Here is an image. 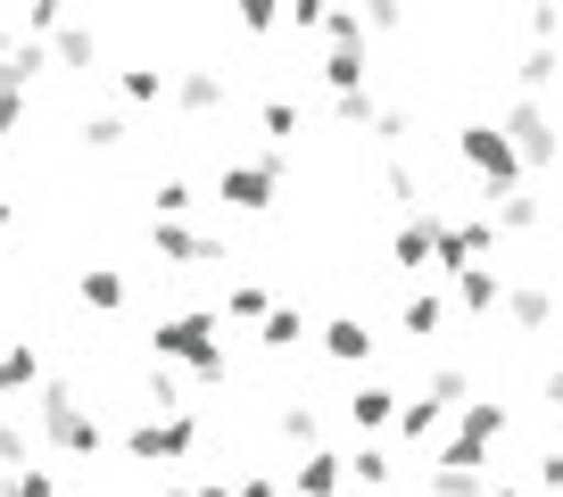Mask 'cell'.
<instances>
[{
  "mask_svg": "<svg viewBox=\"0 0 563 497\" xmlns=\"http://www.w3.org/2000/svg\"><path fill=\"white\" fill-rule=\"evenodd\" d=\"M150 356H158V365H183L191 382H224V373H232L224 316H208V307H191V316H158V323H150Z\"/></svg>",
  "mask_w": 563,
  "mask_h": 497,
  "instance_id": "1",
  "label": "cell"
},
{
  "mask_svg": "<svg viewBox=\"0 0 563 497\" xmlns=\"http://www.w3.org/2000/svg\"><path fill=\"white\" fill-rule=\"evenodd\" d=\"M34 440L51 448V456H100V415H91V398L75 390V382H42L34 390Z\"/></svg>",
  "mask_w": 563,
  "mask_h": 497,
  "instance_id": "2",
  "label": "cell"
},
{
  "mask_svg": "<svg viewBox=\"0 0 563 497\" xmlns=\"http://www.w3.org/2000/svg\"><path fill=\"white\" fill-rule=\"evenodd\" d=\"M506 423H514L506 398H473V407L456 415V431L440 440V456H431V464H448V473H489V448L506 440Z\"/></svg>",
  "mask_w": 563,
  "mask_h": 497,
  "instance_id": "3",
  "label": "cell"
},
{
  "mask_svg": "<svg viewBox=\"0 0 563 497\" xmlns=\"http://www.w3.org/2000/svg\"><path fill=\"white\" fill-rule=\"evenodd\" d=\"M282 166H290V150H257V158L216 166V199H224L232 216H265L274 191H282Z\"/></svg>",
  "mask_w": 563,
  "mask_h": 497,
  "instance_id": "4",
  "label": "cell"
},
{
  "mask_svg": "<svg viewBox=\"0 0 563 497\" xmlns=\"http://www.w3.org/2000/svg\"><path fill=\"white\" fill-rule=\"evenodd\" d=\"M456 158L473 166V175L489 183L497 199H506L514 183H522V150L506 142V124H456Z\"/></svg>",
  "mask_w": 563,
  "mask_h": 497,
  "instance_id": "5",
  "label": "cell"
},
{
  "mask_svg": "<svg viewBox=\"0 0 563 497\" xmlns=\"http://www.w3.org/2000/svg\"><path fill=\"white\" fill-rule=\"evenodd\" d=\"M117 448H124V464H183L199 448V415H141Z\"/></svg>",
  "mask_w": 563,
  "mask_h": 497,
  "instance_id": "6",
  "label": "cell"
},
{
  "mask_svg": "<svg viewBox=\"0 0 563 497\" xmlns=\"http://www.w3.org/2000/svg\"><path fill=\"white\" fill-rule=\"evenodd\" d=\"M497 241H506V232H497V216H448V232H440V266H431V274H448V283H456V274L489 266Z\"/></svg>",
  "mask_w": 563,
  "mask_h": 497,
  "instance_id": "7",
  "label": "cell"
},
{
  "mask_svg": "<svg viewBox=\"0 0 563 497\" xmlns=\"http://www.w3.org/2000/svg\"><path fill=\"white\" fill-rule=\"evenodd\" d=\"M440 232H448V216H398V232H389V266L398 274H431L440 266Z\"/></svg>",
  "mask_w": 563,
  "mask_h": 497,
  "instance_id": "8",
  "label": "cell"
},
{
  "mask_svg": "<svg viewBox=\"0 0 563 497\" xmlns=\"http://www.w3.org/2000/svg\"><path fill=\"white\" fill-rule=\"evenodd\" d=\"M150 248H158L166 266H216V257H224V232H208V224H166V216H150Z\"/></svg>",
  "mask_w": 563,
  "mask_h": 497,
  "instance_id": "9",
  "label": "cell"
},
{
  "mask_svg": "<svg viewBox=\"0 0 563 497\" xmlns=\"http://www.w3.org/2000/svg\"><path fill=\"white\" fill-rule=\"evenodd\" d=\"M506 142L522 150V166H555V117H547V100H514L506 108Z\"/></svg>",
  "mask_w": 563,
  "mask_h": 497,
  "instance_id": "10",
  "label": "cell"
},
{
  "mask_svg": "<svg viewBox=\"0 0 563 497\" xmlns=\"http://www.w3.org/2000/svg\"><path fill=\"white\" fill-rule=\"evenodd\" d=\"M290 489H299V497H340V489H349V456H332V448H307V456L290 464Z\"/></svg>",
  "mask_w": 563,
  "mask_h": 497,
  "instance_id": "11",
  "label": "cell"
},
{
  "mask_svg": "<svg viewBox=\"0 0 563 497\" xmlns=\"http://www.w3.org/2000/svg\"><path fill=\"white\" fill-rule=\"evenodd\" d=\"M448 307H456V316H489V307H506V274H497V266L456 274V283H448Z\"/></svg>",
  "mask_w": 563,
  "mask_h": 497,
  "instance_id": "12",
  "label": "cell"
},
{
  "mask_svg": "<svg viewBox=\"0 0 563 497\" xmlns=\"http://www.w3.org/2000/svg\"><path fill=\"white\" fill-rule=\"evenodd\" d=\"M398 407H406V390H389V382H356L349 423L356 431H398Z\"/></svg>",
  "mask_w": 563,
  "mask_h": 497,
  "instance_id": "13",
  "label": "cell"
},
{
  "mask_svg": "<svg viewBox=\"0 0 563 497\" xmlns=\"http://www.w3.org/2000/svg\"><path fill=\"white\" fill-rule=\"evenodd\" d=\"M224 100H232V91H224V75H216V67H183L175 75V108H183V117H216Z\"/></svg>",
  "mask_w": 563,
  "mask_h": 497,
  "instance_id": "14",
  "label": "cell"
},
{
  "mask_svg": "<svg viewBox=\"0 0 563 497\" xmlns=\"http://www.w3.org/2000/svg\"><path fill=\"white\" fill-rule=\"evenodd\" d=\"M42 390V349L34 340H0V398H25Z\"/></svg>",
  "mask_w": 563,
  "mask_h": 497,
  "instance_id": "15",
  "label": "cell"
},
{
  "mask_svg": "<svg viewBox=\"0 0 563 497\" xmlns=\"http://www.w3.org/2000/svg\"><path fill=\"white\" fill-rule=\"evenodd\" d=\"M448 316H456V307L440 299V290L422 283V290H406V307H398V332H415V340H431V332H448Z\"/></svg>",
  "mask_w": 563,
  "mask_h": 497,
  "instance_id": "16",
  "label": "cell"
},
{
  "mask_svg": "<svg viewBox=\"0 0 563 497\" xmlns=\"http://www.w3.org/2000/svg\"><path fill=\"white\" fill-rule=\"evenodd\" d=\"M307 332H316V323H307V307L290 299V307H274V316L257 323V349H265V356H290V349H299Z\"/></svg>",
  "mask_w": 563,
  "mask_h": 497,
  "instance_id": "17",
  "label": "cell"
},
{
  "mask_svg": "<svg viewBox=\"0 0 563 497\" xmlns=\"http://www.w3.org/2000/svg\"><path fill=\"white\" fill-rule=\"evenodd\" d=\"M117 91H124V108H158V100H175V84H166V67H150V58H133V67H117Z\"/></svg>",
  "mask_w": 563,
  "mask_h": 497,
  "instance_id": "18",
  "label": "cell"
},
{
  "mask_svg": "<svg viewBox=\"0 0 563 497\" xmlns=\"http://www.w3.org/2000/svg\"><path fill=\"white\" fill-rule=\"evenodd\" d=\"M323 356H332V365H365V356H373L365 316H332V323H323Z\"/></svg>",
  "mask_w": 563,
  "mask_h": 497,
  "instance_id": "19",
  "label": "cell"
},
{
  "mask_svg": "<svg viewBox=\"0 0 563 497\" xmlns=\"http://www.w3.org/2000/svg\"><path fill=\"white\" fill-rule=\"evenodd\" d=\"M323 84H332V100H349V91H365V67H373V51H332V42H323Z\"/></svg>",
  "mask_w": 563,
  "mask_h": 497,
  "instance_id": "20",
  "label": "cell"
},
{
  "mask_svg": "<svg viewBox=\"0 0 563 497\" xmlns=\"http://www.w3.org/2000/svg\"><path fill=\"white\" fill-rule=\"evenodd\" d=\"M75 299H84V307H100V316H117V307L133 299V290H124V274H117V266H84V274H75Z\"/></svg>",
  "mask_w": 563,
  "mask_h": 497,
  "instance_id": "21",
  "label": "cell"
},
{
  "mask_svg": "<svg viewBox=\"0 0 563 497\" xmlns=\"http://www.w3.org/2000/svg\"><path fill=\"white\" fill-rule=\"evenodd\" d=\"M440 423H448V407H431V398H406L398 407V440L406 448H440Z\"/></svg>",
  "mask_w": 563,
  "mask_h": 497,
  "instance_id": "22",
  "label": "cell"
},
{
  "mask_svg": "<svg viewBox=\"0 0 563 497\" xmlns=\"http://www.w3.org/2000/svg\"><path fill=\"white\" fill-rule=\"evenodd\" d=\"M506 316L522 323V332H547V323H555V290H547V283H522V290H506Z\"/></svg>",
  "mask_w": 563,
  "mask_h": 497,
  "instance_id": "23",
  "label": "cell"
},
{
  "mask_svg": "<svg viewBox=\"0 0 563 497\" xmlns=\"http://www.w3.org/2000/svg\"><path fill=\"white\" fill-rule=\"evenodd\" d=\"M422 398H431V407H473V373H464V365H440V373H431V382H422Z\"/></svg>",
  "mask_w": 563,
  "mask_h": 497,
  "instance_id": "24",
  "label": "cell"
},
{
  "mask_svg": "<svg viewBox=\"0 0 563 497\" xmlns=\"http://www.w3.org/2000/svg\"><path fill=\"white\" fill-rule=\"evenodd\" d=\"M422 489H431V497H489V473H448V464H422Z\"/></svg>",
  "mask_w": 563,
  "mask_h": 497,
  "instance_id": "25",
  "label": "cell"
},
{
  "mask_svg": "<svg viewBox=\"0 0 563 497\" xmlns=\"http://www.w3.org/2000/svg\"><path fill=\"white\" fill-rule=\"evenodd\" d=\"M389 473H398V464H389V448H356V456H349V489H389Z\"/></svg>",
  "mask_w": 563,
  "mask_h": 497,
  "instance_id": "26",
  "label": "cell"
},
{
  "mask_svg": "<svg viewBox=\"0 0 563 497\" xmlns=\"http://www.w3.org/2000/svg\"><path fill=\"white\" fill-rule=\"evenodd\" d=\"M224 316L232 323H265V316H274V290H265V283H232L224 290Z\"/></svg>",
  "mask_w": 563,
  "mask_h": 497,
  "instance_id": "27",
  "label": "cell"
},
{
  "mask_svg": "<svg viewBox=\"0 0 563 497\" xmlns=\"http://www.w3.org/2000/svg\"><path fill=\"white\" fill-rule=\"evenodd\" d=\"M91 58H100V42H91V25H67V34L51 42V67H75V75H84Z\"/></svg>",
  "mask_w": 563,
  "mask_h": 497,
  "instance_id": "28",
  "label": "cell"
},
{
  "mask_svg": "<svg viewBox=\"0 0 563 497\" xmlns=\"http://www.w3.org/2000/svg\"><path fill=\"white\" fill-rule=\"evenodd\" d=\"M274 431H282L290 448H299V456H307V448H323V423H316V407H282V415H274Z\"/></svg>",
  "mask_w": 563,
  "mask_h": 497,
  "instance_id": "29",
  "label": "cell"
},
{
  "mask_svg": "<svg viewBox=\"0 0 563 497\" xmlns=\"http://www.w3.org/2000/svg\"><path fill=\"white\" fill-rule=\"evenodd\" d=\"M150 199H158L166 224H191V208H199V191H191L183 175H158V191H150Z\"/></svg>",
  "mask_w": 563,
  "mask_h": 497,
  "instance_id": "30",
  "label": "cell"
},
{
  "mask_svg": "<svg viewBox=\"0 0 563 497\" xmlns=\"http://www.w3.org/2000/svg\"><path fill=\"white\" fill-rule=\"evenodd\" d=\"M257 124H265V150H290V133H299V100H265Z\"/></svg>",
  "mask_w": 563,
  "mask_h": 497,
  "instance_id": "31",
  "label": "cell"
},
{
  "mask_svg": "<svg viewBox=\"0 0 563 497\" xmlns=\"http://www.w3.org/2000/svg\"><path fill=\"white\" fill-rule=\"evenodd\" d=\"M323 42H332V51H365V9H332V18H323Z\"/></svg>",
  "mask_w": 563,
  "mask_h": 497,
  "instance_id": "32",
  "label": "cell"
},
{
  "mask_svg": "<svg viewBox=\"0 0 563 497\" xmlns=\"http://www.w3.org/2000/svg\"><path fill=\"white\" fill-rule=\"evenodd\" d=\"M514 84H522V100H539V91L555 84V51H522V67H514Z\"/></svg>",
  "mask_w": 563,
  "mask_h": 497,
  "instance_id": "33",
  "label": "cell"
},
{
  "mask_svg": "<svg viewBox=\"0 0 563 497\" xmlns=\"http://www.w3.org/2000/svg\"><path fill=\"white\" fill-rule=\"evenodd\" d=\"M84 150H124V117L117 108H91L84 117Z\"/></svg>",
  "mask_w": 563,
  "mask_h": 497,
  "instance_id": "34",
  "label": "cell"
},
{
  "mask_svg": "<svg viewBox=\"0 0 563 497\" xmlns=\"http://www.w3.org/2000/svg\"><path fill=\"white\" fill-rule=\"evenodd\" d=\"M332 117L349 124V133H373V124H382V100H373V91H349V100H332Z\"/></svg>",
  "mask_w": 563,
  "mask_h": 497,
  "instance_id": "35",
  "label": "cell"
},
{
  "mask_svg": "<svg viewBox=\"0 0 563 497\" xmlns=\"http://www.w3.org/2000/svg\"><path fill=\"white\" fill-rule=\"evenodd\" d=\"M0 497H58V481L42 464H18V473H0Z\"/></svg>",
  "mask_w": 563,
  "mask_h": 497,
  "instance_id": "36",
  "label": "cell"
},
{
  "mask_svg": "<svg viewBox=\"0 0 563 497\" xmlns=\"http://www.w3.org/2000/svg\"><path fill=\"white\" fill-rule=\"evenodd\" d=\"M199 497H282L274 473H241V481H199Z\"/></svg>",
  "mask_w": 563,
  "mask_h": 497,
  "instance_id": "37",
  "label": "cell"
},
{
  "mask_svg": "<svg viewBox=\"0 0 563 497\" xmlns=\"http://www.w3.org/2000/svg\"><path fill=\"white\" fill-rule=\"evenodd\" d=\"M497 232H539V199L506 191V199H497Z\"/></svg>",
  "mask_w": 563,
  "mask_h": 497,
  "instance_id": "38",
  "label": "cell"
},
{
  "mask_svg": "<svg viewBox=\"0 0 563 497\" xmlns=\"http://www.w3.org/2000/svg\"><path fill=\"white\" fill-rule=\"evenodd\" d=\"M25 448H34V440H25V415H0V473H18Z\"/></svg>",
  "mask_w": 563,
  "mask_h": 497,
  "instance_id": "39",
  "label": "cell"
},
{
  "mask_svg": "<svg viewBox=\"0 0 563 497\" xmlns=\"http://www.w3.org/2000/svg\"><path fill=\"white\" fill-rule=\"evenodd\" d=\"M530 481H539V497H563V448H539V464H530Z\"/></svg>",
  "mask_w": 563,
  "mask_h": 497,
  "instance_id": "40",
  "label": "cell"
},
{
  "mask_svg": "<svg viewBox=\"0 0 563 497\" xmlns=\"http://www.w3.org/2000/svg\"><path fill=\"white\" fill-rule=\"evenodd\" d=\"M323 18H332L323 0H290V34H323Z\"/></svg>",
  "mask_w": 563,
  "mask_h": 497,
  "instance_id": "41",
  "label": "cell"
},
{
  "mask_svg": "<svg viewBox=\"0 0 563 497\" xmlns=\"http://www.w3.org/2000/svg\"><path fill=\"white\" fill-rule=\"evenodd\" d=\"M274 25H282V9H265V0H249V9H241V34H274Z\"/></svg>",
  "mask_w": 563,
  "mask_h": 497,
  "instance_id": "42",
  "label": "cell"
},
{
  "mask_svg": "<svg viewBox=\"0 0 563 497\" xmlns=\"http://www.w3.org/2000/svg\"><path fill=\"white\" fill-rule=\"evenodd\" d=\"M547 407H563V365H555V373H547Z\"/></svg>",
  "mask_w": 563,
  "mask_h": 497,
  "instance_id": "43",
  "label": "cell"
},
{
  "mask_svg": "<svg viewBox=\"0 0 563 497\" xmlns=\"http://www.w3.org/2000/svg\"><path fill=\"white\" fill-rule=\"evenodd\" d=\"M9 224H18V199H9V191H0V232H9Z\"/></svg>",
  "mask_w": 563,
  "mask_h": 497,
  "instance_id": "44",
  "label": "cell"
},
{
  "mask_svg": "<svg viewBox=\"0 0 563 497\" xmlns=\"http://www.w3.org/2000/svg\"><path fill=\"white\" fill-rule=\"evenodd\" d=\"M158 497H199V489H191V481H166V489H158Z\"/></svg>",
  "mask_w": 563,
  "mask_h": 497,
  "instance_id": "45",
  "label": "cell"
},
{
  "mask_svg": "<svg viewBox=\"0 0 563 497\" xmlns=\"http://www.w3.org/2000/svg\"><path fill=\"white\" fill-rule=\"evenodd\" d=\"M18 42H25V34H9V25H0V58H9V51H18Z\"/></svg>",
  "mask_w": 563,
  "mask_h": 497,
  "instance_id": "46",
  "label": "cell"
},
{
  "mask_svg": "<svg viewBox=\"0 0 563 497\" xmlns=\"http://www.w3.org/2000/svg\"><path fill=\"white\" fill-rule=\"evenodd\" d=\"M489 497H539V489H489Z\"/></svg>",
  "mask_w": 563,
  "mask_h": 497,
  "instance_id": "47",
  "label": "cell"
}]
</instances>
